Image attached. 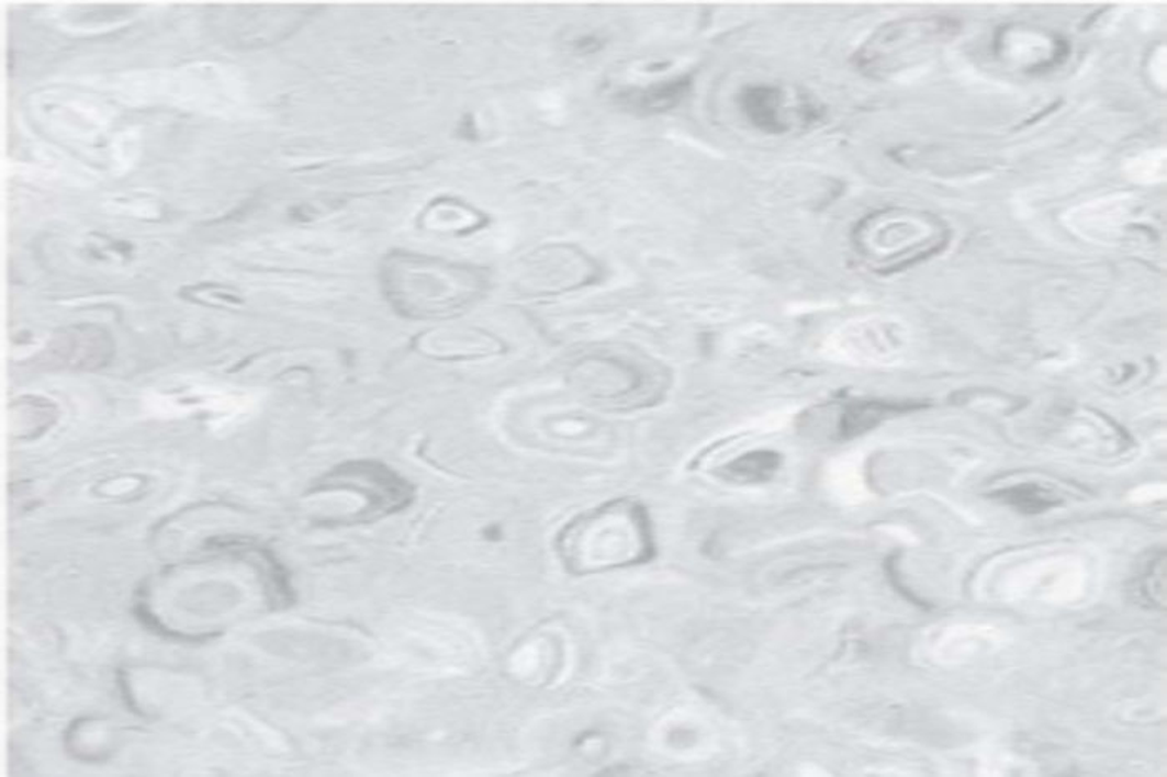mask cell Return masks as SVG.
Returning a JSON list of instances; mask_svg holds the SVG:
<instances>
[{
	"instance_id": "cell-7",
	"label": "cell",
	"mask_w": 1167,
	"mask_h": 777,
	"mask_svg": "<svg viewBox=\"0 0 1167 777\" xmlns=\"http://www.w3.org/2000/svg\"><path fill=\"white\" fill-rule=\"evenodd\" d=\"M1124 172L1136 184H1159L1166 178V150L1149 149L1131 157L1124 164Z\"/></svg>"
},
{
	"instance_id": "cell-5",
	"label": "cell",
	"mask_w": 1167,
	"mask_h": 777,
	"mask_svg": "<svg viewBox=\"0 0 1167 777\" xmlns=\"http://www.w3.org/2000/svg\"><path fill=\"white\" fill-rule=\"evenodd\" d=\"M1131 195H1111L1077 205L1066 215V223L1074 233L1089 240H1108L1118 234L1133 214Z\"/></svg>"
},
{
	"instance_id": "cell-9",
	"label": "cell",
	"mask_w": 1167,
	"mask_h": 777,
	"mask_svg": "<svg viewBox=\"0 0 1167 777\" xmlns=\"http://www.w3.org/2000/svg\"><path fill=\"white\" fill-rule=\"evenodd\" d=\"M776 454H751L745 458L738 459L732 462L728 468V474L736 481H748V483H755V481H764L776 471L777 468Z\"/></svg>"
},
{
	"instance_id": "cell-2",
	"label": "cell",
	"mask_w": 1167,
	"mask_h": 777,
	"mask_svg": "<svg viewBox=\"0 0 1167 777\" xmlns=\"http://www.w3.org/2000/svg\"><path fill=\"white\" fill-rule=\"evenodd\" d=\"M311 493H349L364 500L362 522L401 513L413 504L416 489L388 465L374 461L346 462L317 481Z\"/></svg>"
},
{
	"instance_id": "cell-8",
	"label": "cell",
	"mask_w": 1167,
	"mask_h": 777,
	"mask_svg": "<svg viewBox=\"0 0 1167 777\" xmlns=\"http://www.w3.org/2000/svg\"><path fill=\"white\" fill-rule=\"evenodd\" d=\"M132 611H134V616H136L137 621H139L144 628L149 629L154 634L167 639V641L170 642H207L218 635L214 634V632H207V634H184V632L173 631V629L164 624V622L150 611L149 604L144 599L136 600Z\"/></svg>"
},
{
	"instance_id": "cell-1",
	"label": "cell",
	"mask_w": 1167,
	"mask_h": 777,
	"mask_svg": "<svg viewBox=\"0 0 1167 777\" xmlns=\"http://www.w3.org/2000/svg\"><path fill=\"white\" fill-rule=\"evenodd\" d=\"M556 551L571 576L648 564L654 558L648 513L635 500H610L568 522L556 539Z\"/></svg>"
},
{
	"instance_id": "cell-11",
	"label": "cell",
	"mask_w": 1167,
	"mask_h": 777,
	"mask_svg": "<svg viewBox=\"0 0 1167 777\" xmlns=\"http://www.w3.org/2000/svg\"><path fill=\"white\" fill-rule=\"evenodd\" d=\"M1166 46L1157 47L1149 60V76L1156 86L1166 88Z\"/></svg>"
},
{
	"instance_id": "cell-3",
	"label": "cell",
	"mask_w": 1167,
	"mask_h": 777,
	"mask_svg": "<svg viewBox=\"0 0 1167 777\" xmlns=\"http://www.w3.org/2000/svg\"><path fill=\"white\" fill-rule=\"evenodd\" d=\"M911 342L909 327L893 316H867L849 320L824 342L832 361L854 365H889L899 361Z\"/></svg>"
},
{
	"instance_id": "cell-10",
	"label": "cell",
	"mask_w": 1167,
	"mask_h": 777,
	"mask_svg": "<svg viewBox=\"0 0 1167 777\" xmlns=\"http://www.w3.org/2000/svg\"><path fill=\"white\" fill-rule=\"evenodd\" d=\"M1002 497L1008 503L1018 506L1019 509L1025 510V513H1040V510L1054 506L1053 496L1037 486H1021L1015 487V489H1008L1002 494Z\"/></svg>"
},
{
	"instance_id": "cell-6",
	"label": "cell",
	"mask_w": 1167,
	"mask_h": 777,
	"mask_svg": "<svg viewBox=\"0 0 1167 777\" xmlns=\"http://www.w3.org/2000/svg\"><path fill=\"white\" fill-rule=\"evenodd\" d=\"M1131 599L1144 609L1164 611L1166 609V555H1156L1144 570L1134 577L1130 586Z\"/></svg>"
},
{
	"instance_id": "cell-4",
	"label": "cell",
	"mask_w": 1167,
	"mask_h": 777,
	"mask_svg": "<svg viewBox=\"0 0 1167 777\" xmlns=\"http://www.w3.org/2000/svg\"><path fill=\"white\" fill-rule=\"evenodd\" d=\"M112 348L114 344L108 330L96 326H79L60 330L49 344L47 354L53 365L96 369L101 368L111 358Z\"/></svg>"
}]
</instances>
